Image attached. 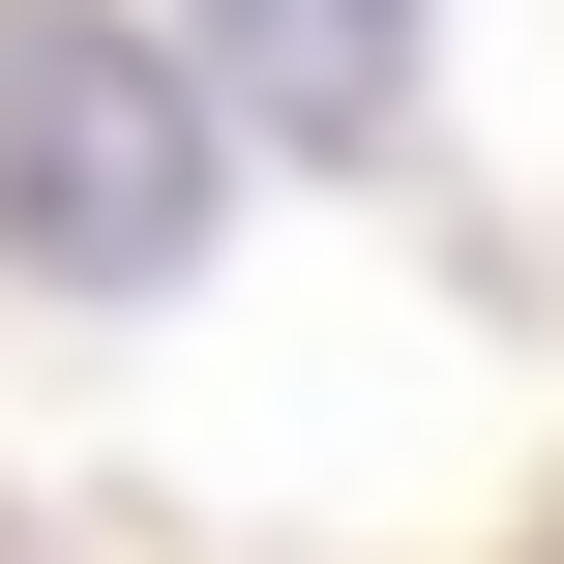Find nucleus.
<instances>
[{"mask_svg":"<svg viewBox=\"0 0 564 564\" xmlns=\"http://www.w3.org/2000/svg\"><path fill=\"white\" fill-rule=\"evenodd\" d=\"M0 238L89 268V297H149L208 238V89L149 30H89V0H0Z\"/></svg>","mask_w":564,"mask_h":564,"instance_id":"1","label":"nucleus"},{"mask_svg":"<svg viewBox=\"0 0 564 564\" xmlns=\"http://www.w3.org/2000/svg\"><path fill=\"white\" fill-rule=\"evenodd\" d=\"M208 59H238V119H297V149H387V89H416V0H208Z\"/></svg>","mask_w":564,"mask_h":564,"instance_id":"2","label":"nucleus"}]
</instances>
